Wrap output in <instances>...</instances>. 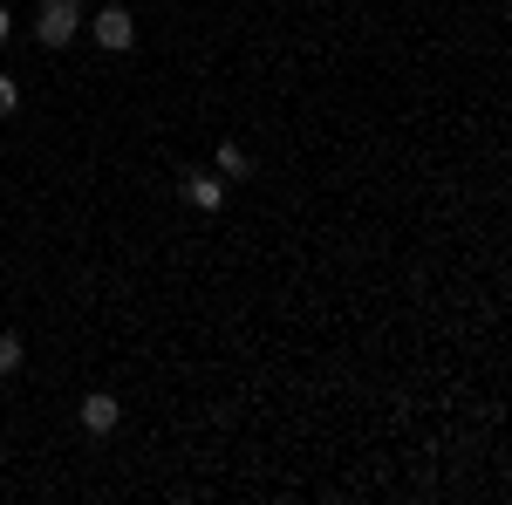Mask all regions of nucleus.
<instances>
[{
	"instance_id": "f257e3e1",
	"label": "nucleus",
	"mask_w": 512,
	"mask_h": 505,
	"mask_svg": "<svg viewBox=\"0 0 512 505\" xmlns=\"http://www.w3.org/2000/svg\"><path fill=\"white\" fill-rule=\"evenodd\" d=\"M76 35H82V0H41V14H35L41 48H69Z\"/></svg>"
},
{
	"instance_id": "f03ea898",
	"label": "nucleus",
	"mask_w": 512,
	"mask_h": 505,
	"mask_svg": "<svg viewBox=\"0 0 512 505\" xmlns=\"http://www.w3.org/2000/svg\"><path fill=\"white\" fill-rule=\"evenodd\" d=\"M89 35L103 41V48H110V55H123V48H130V41H137V21H130V7H103V14H96V21H89Z\"/></svg>"
},
{
	"instance_id": "7ed1b4c3",
	"label": "nucleus",
	"mask_w": 512,
	"mask_h": 505,
	"mask_svg": "<svg viewBox=\"0 0 512 505\" xmlns=\"http://www.w3.org/2000/svg\"><path fill=\"white\" fill-rule=\"evenodd\" d=\"M178 198H185L192 212H219V205H226V178H212V171H185Z\"/></svg>"
},
{
	"instance_id": "20e7f679",
	"label": "nucleus",
	"mask_w": 512,
	"mask_h": 505,
	"mask_svg": "<svg viewBox=\"0 0 512 505\" xmlns=\"http://www.w3.org/2000/svg\"><path fill=\"white\" fill-rule=\"evenodd\" d=\"M117 417H123L117 396H82V430H89V437H110V430H117Z\"/></svg>"
},
{
	"instance_id": "39448f33",
	"label": "nucleus",
	"mask_w": 512,
	"mask_h": 505,
	"mask_svg": "<svg viewBox=\"0 0 512 505\" xmlns=\"http://www.w3.org/2000/svg\"><path fill=\"white\" fill-rule=\"evenodd\" d=\"M253 171V151L246 144H219V178H246Z\"/></svg>"
},
{
	"instance_id": "423d86ee",
	"label": "nucleus",
	"mask_w": 512,
	"mask_h": 505,
	"mask_svg": "<svg viewBox=\"0 0 512 505\" xmlns=\"http://www.w3.org/2000/svg\"><path fill=\"white\" fill-rule=\"evenodd\" d=\"M14 369H21V335L0 328V376H14Z\"/></svg>"
},
{
	"instance_id": "0eeeda50",
	"label": "nucleus",
	"mask_w": 512,
	"mask_h": 505,
	"mask_svg": "<svg viewBox=\"0 0 512 505\" xmlns=\"http://www.w3.org/2000/svg\"><path fill=\"white\" fill-rule=\"evenodd\" d=\"M14 103H21V89H14V76H0V117H14Z\"/></svg>"
},
{
	"instance_id": "6e6552de",
	"label": "nucleus",
	"mask_w": 512,
	"mask_h": 505,
	"mask_svg": "<svg viewBox=\"0 0 512 505\" xmlns=\"http://www.w3.org/2000/svg\"><path fill=\"white\" fill-rule=\"evenodd\" d=\"M7 35H14V14H7V7H0V41H7Z\"/></svg>"
}]
</instances>
